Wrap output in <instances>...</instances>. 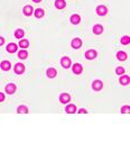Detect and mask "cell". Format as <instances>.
Wrapping results in <instances>:
<instances>
[{
  "label": "cell",
  "instance_id": "obj_23",
  "mask_svg": "<svg viewBox=\"0 0 130 163\" xmlns=\"http://www.w3.org/2000/svg\"><path fill=\"white\" fill-rule=\"evenodd\" d=\"M23 36H24V30L23 29H17L16 33H15V37L17 38H21Z\"/></svg>",
  "mask_w": 130,
  "mask_h": 163
},
{
  "label": "cell",
  "instance_id": "obj_18",
  "mask_svg": "<svg viewBox=\"0 0 130 163\" xmlns=\"http://www.w3.org/2000/svg\"><path fill=\"white\" fill-rule=\"evenodd\" d=\"M80 20H81V18H80L79 15H73V16L71 17V23H72V24H74V25L79 24Z\"/></svg>",
  "mask_w": 130,
  "mask_h": 163
},
{
  "label": "cell",
  "instance_id": "obj_10",
  "mask_svg": "<svg viewBox=\"0 0 130 163\" xmlns=\"http://www.w3.org/2000/svg\"><path fill=\"white\" fill-rule=\"evenodd\" d=\"M17 47H18L17 44L10 43L9 45H7V52H9V53H14V52L17 51Z\"/></svg>",
  "mask_w": 130,
  "mask_h": 163
},
{
  "label": "cell",
  "instance_id": "obj_9",
  "mask_svg": "<svg viewBox=\"0 0 130 163\" xmlns=\"http://www.w3.org/2000/svg\"><path fill=\"white\" fill-rule=\"evenodd\" d=\"M72 70H73V72L75 74H80V73H82V65L81 64H79V63H75L74 65H73V68H72Z\"/></svg>",
  "mask_w": 130,
  "mask_h": 163
},
{
  "label": "cell",
  "instance_id": "obj_21",
  "mask_svg": "<svg viewBox=\"0 0 130 163\" xmlns=\"http://www.w3.org/2000/svg\"><path fill=\"white\" fill-rule=\"evenodd\" d=\"M35 16H36V18H41V17L44 16V10H43V9H40V8L36 9V11H35Z\"/></svg>",
  "mask_w": 130,
  "mask_h": 163
},
{
  "label": "cell",
  "instance_id": "obj_29",
  "mask_svg": "<svg viewBox=\"0 0 130 163\" xmlns=\"http://www.w3.org/2000/svg\"><path fill=\"white\" fill-rule=\"evenodd\" d=\"M79 113H80V114H86L88 112H86L85 109H80V110H79Z\"/></svg>",
  "mask_w": 130,
  "mask_h": 163
},
{
  "label": "cell",
  "instance_id": "obj_2",
  "mask_svg": "<svg viewBox=\"0 0 130 163\" xmlns=\"http://www.w3.org/2000/svg\"><path fill=\"white\" fill-rule=\"evenodd\" d=\"M61 63H62V66L65 69H69L70 66H71V60H70L67 56H65L61 60Z\"/></svg>",
  "mask_w": 130,
  "mask_h": 163
},
{
  "label": "cell",
  "instance_id": "obj_20",
  "mask_svg": "<svg viewBox=\"0 0 130 163\" xmlns=\"http://www.w3.org/2000/svg\"><path fill=\"white\" fill-rule=\"evenodd\" d=\"M28 45H29V43H28L27 40H21V41L19 42V46H20L21 48H27Z\"/></svg>",
  "mask_w": 130,
  "mask_h": 163
},
{
  "label": "cell",
  "instance_id": "obj_28",
  "mask_svg": "<svg viewBox=\"0 0 130 163\" xmlns=\"http://www.w3.org/2000/svg\"><path fill=\"white\" fill-rule=\"evenodd\" d=\"M4 100H5V95L2 92H0V102L4 101Z\"/></svg>",
  "mask_w": 130,
  "mask_h": 163
},
{
  "label": "cell",
  "instance_id": "obj_5",
  "mask_svg": "<svg viewBox=\"0 0 130 163\" xmlns=\"http://www.w3.org/2000/svg\"><path fill=\"white\" fill-rule=\"evenodd\" d=\"M71 45L73 48H80L82 46V41L80 40V38H74V40L72 41Z\"/></svg>",
  "mask_w": 130,
  "mask_h": 163
},
{
  "label": "cell",
  "instance_id": "obj_7",
  "mask_svg": "<svg viewBox=\"0 0 130 163\" xmlns=\"http://www.w3.org/2000/svg\"><path fill=\"white\" fill-rule=\"evenodd\" d=\"M24 71H25V66L23 65L21 63H17L16 65H15V72H16L17 74H21Z\"/></svg>",
  "mask_w": 130,
  "mask_h": 163
},
{
  "label": "cell",
  "instance_id": "obj_22",
  "mask_svg": "<svg viewBox=\"0 0 130 163\" xmlns=\"http://www.w3.org/2000/svg\"><path fill=\"white\" fill-rule=\"evenodd\" d=\"M130 43V36H123V37L121 38V44H123V45H128Z\"/></svg>",
  "mask_w": 130,
  "mask_h": 163
},
{
  "label": "cell",
  "instance_id": "obj_1",
  "mask_svg": "<svg viewBox=\"0 0 130 163\" xmlns=\"http://www.w3.org/2000/svg\"><path fill=\"white\" fill-rule=\"evenodd\" d=\"M106 12H108V9H106L105 6H98L97 7V14L99 15V16H104V15H106Z\"/></svg>",
  "mask_w": 130,
  "mask_h": 163
},
{
  "label": "cell",
  "instance_id": "obj_26",
  "mask_svg": "<svg viewBox=\"0 0 130 163\" xmlns=\"http://www.w3.org/2000/svg\"><path fill=\"white\" fill-rule=\"evenodd\" d=\"M121 113L129 114V113H130V107H129V106H123V107L121 108Z\"/></svg>",
  "mask_w": 130,
  "mask_h": 163
},
{
  "label": "cell",
  "instance_id": "obj_25",
  "mask_svg": "<svg viewBox=\"0 0 130 163\" xmlns=\"http://www.w3.org/2000/svg\"><path fill=\"white\" fill-rule=\"evenodd\" d=\"M18 56H19L20 59H26L28 56V53L26 51H20L19 53H18Z\"/></svg>",
  "mask_w": 130,
  "mask_h": 163
},
{
  "label": "cell",
  "instance_id": "obj_24",
  "mask_svg": "<svg viewBox=\"0 0 130 163\" xmlns=\"http://www.w3.org/2000/svg\"><path fill=\"white\" fill-rule=\"evenodd\" d=\"M19 114H21V113H24V114H27L28 113V109H27V107L26 106H20L19 108H18V110H17Z\"/></svg>",
  "mask_w": 130,
  "mask_h": 163
},
{
  "label": "cell",
  "instance_id": "obj_8",
  "mask_svg": "<svg viewBox=\"0 0 130 163\" xmlns=\"http://www.w3.org/2000/svg\"><path fill=\"white\" fill-rule=\"evenodd\" d=\"M6 92L7 94H9V95H11V94H14L15 91H16V86L15 84H12V83H10V84H7L6 86Z\"/></svg>",
  "mask_w": 130,
  "mask_h": 163
},
{
  "label": "cell",
  "instance_id": "obj_6",
  "mask_svg": "<svg viewBox=\"0 0 130 163\" xmlns=\"http://www.w3.org/2000/svg\"><path fill=\"white\" fill-rule=\"evenodd\" d=\"M71 100V97H70V95L67 94H62L61 96H59V101H61L62 103H67Z\"/></svg>",
  "mask_w": 130,
  "mask_h": 163
},
{
  "label": "cell",
  "instance_id": "obj_30",
  "mask_svg": "<svg viewBox=\"0 0 130 163\" xmlns=\"http://www.w3.org/2000/svg\"><path fill=\"white\" fill-rule=\"evenodd\" d=\"M4 42H5V40H4V37H1V36H0V46L2 45V44H4Z\"/></svg>",
  "mask_w": 130,
  "mask_h": 163
},
{
  "label": "cell",
  "instance_id": "obj_16",
  "mask_svg": "<svg viewBox=\"0 0 130 163\" xmlns=\"http://www.w3.org/2000/svg\"><path fill=\"white\" fill-rule=\"evenodd\" d=\"M117 58H118L119 61H126L127 60V54L124 53V52H118V54H117Z\"/></svg>",
  "mask_w": 130,
  "mask_h": 163
},
{
  "label": "cell",
  "instance_id": "obj_3",
  "mask_svg": "<svg viewBox=\"0 0 130 163\" xmlns=\"http://www.w3.org/2000/svg\"><path fill=\"white\" fill-rule=\"evenodd\" d=\"M85 58H86L88 60H93L94 58H97V52L94 50H89L85 53Z\"/></svg>",
  "mask_w": 130,
  "mask_h": 163
},
{
  "label": "cell",
  "instance_id": "obj_15",
  "mask_svg": "<svg viewBox=\"0 0 130 163\" xmlns=\"http://www.w3.org/2000/svg\"><path fill=\"white\" fill-rule=\"evenodd\" d=\"M56 74H57V71L54 68H51L47 70V77L48 78H55Z\"/></svg>",
  "mask_w": 130,
  "mask_h": 163
},
{
  "label": "cell",
  "instance_id": "obj_14",
  "mask_svg": "<svg viewBox=\"0 0 130 163\" xmlns=\"http://www.w3.org/2000/svg\"><path fill=\"white\" fill-rule=\"evenodd\" d=\"M23 11H24V14L26 16H30V15L33 14V7L32 6H25Z\"/></svg>",
  "mask_w": 130,
  "mask_h": 163
},
{
  "label": "cell",
  "instance_id": "obj_13",
  "mask_svg": "<svg viewBox=\"0 0 130 163\" xmlns=\"http://www.w3.org/2000/svg\"><path fill=\"white\" fill-rule=\"evenodd\" d=\"M103 32V27L101 25H95L94 27H93V33H94V34H97V35H100L101 33Z\"/></svg>",
  "mask_w": 130,
  "mask_h": 163
},
{
  "label": "cell",
  "instance_id": "obj_27",
  "mask_svg": "<svg viewBox=\"0 0 130 163\" xmlns=\"http://www.w3.org/2000/svg\"><path fill=\"white\" fill-rule=\"evenodd\" d=\"M116 73L117 74H123L124 73V69L121 68V66H119V68L116 69Z\"/></svg>",
  "mask_w": 130,
  "mask_h": 163
},
{
  "label": "cell",
  "instance_id": "obj_11",
  "mask_svg": "<svg viewBox=\"0 0 130 163\" xmlns=\"http://www.w3.org/2000/svg\"><path fill=\"white\" fill-rule=\"evenodd\" d=\"M65 5H66L65 0H56L55 1V7L57 9H63L65 7Z\"/></svg>",
  "mask_w": 130,
  "mask_h": 163
},
{
  "label": "cell",
  "instance_id": "obj_4",
  "mask_svg": "<svg viewBox=\"0 0 130 163\" xmlns=\"http://www.w3.org/2000/svg\"><path fill=\"white\" fill-rule=\"evenodd\" d=\"M103 87V83L100 81V80H97V81H94L92 83V88L93 90H95V91H99V90H101Z\"/></svg>",
  "mask_w": 130,
  "mask_h": 163
},
{
  "label": "cell",
  "instance_id": "obj_19",
  "mask_svg": "<svg viewBox=\"0 0 130 163\" xmlns=\"http://www.w3.org/2000/svg\"><path fill=\"white\" fill-rule=\"evenodd\" d=\"M129 77L128 76H123V77H121L120 78V80H119V81H120V83L121 84H123V86H126V84H128L129 83Z\"/></svg>",
  "mask_w": 130,
  "mask_h": 163
},
{
  "label": "cell",
  "instance_id": "obj_17",
  "mask_svg": "<svg viewBox=\"0 0 130 163\" xmlns=\"http://www.w3.org/2000/svg\"><path fill=\"white\" fill-rule=\"evenodd\" d=\"M65 110H66L67 114H73L76 112V107H75L74 105H69L66 108H65Z\"/></svg>",
  "mask_w": 130,
  "mask_h": 163
},
{
  "label": "cell",
  "instance_id": "obj_12",
  "mask_svg": "<svg viewBox=\"0 0 130 163\" xmlns=\"http://www.w3.org/2000/svg\"><path fill=\"white\" fill-rule=\"evenodd\" d=\"M0 68H1V70H4V71H8V70H10V68H11V64H10L8 61H4L1 63V65H0Z\"/></svg>",
  "mask_w": 130,
  "mask_h": 163
},
{
  "label": "cell",
  "instance_id": "obj_31",
  "mask_svg": "<svg viewBox=\"0 0 130 163\" xmlns=\"http://www.w3.org/2000/svg\"><path fill=\"white\" fill-rule=\"evenodd\" d=\"M35 2H39V1H41V0H34Z\"/></svg>",
  "mask_w": 130,
  "mask_h": 163
}]
</instances>
